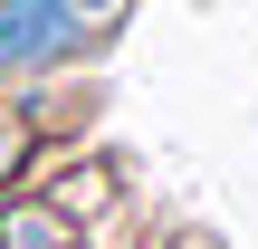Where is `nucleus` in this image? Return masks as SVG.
Returning <instances> with one entry per match:
<instances>
[{
  "mask_svg": "<svg viewBox=\"0 0 258 249\" xmlns=\"http://www.w3.org/2000/svg\"><path fill=\"white\" fill-rule=\"evenodd\" d=\"M86 58V29L67 19V0H0V77H48Z\"/></svg>",
  "mask_w": 258,
  "mask_h": 249,
  "instance_id": "obj_1",
  "label": "nucleus"
},
{
  "mask_svg": "<svg viewBox=\"0 0 258 249\" xmlns=\"http://www.w3.org/2000/svg\"><path fill=\"white\" fill-rule=\"evenodd\" d=\"M105 192H115V173H105V163H77V173H48V202H57V211H67L77 230H86V221L105 211Z\"/></svg>",
  "mask_w": 258,
  "mask_h": 249,
  "instance_id": "obj_2",
  "label": "nucleus"
},
{
  "mask_svg": "<svg viewBox=\"0 0 258 249\" xmlns=\"http://www.w3.org/2000/svg\"><path fill=\"white\" fill-rule=\"evenodd\" d=\"M124 10H134V0H67V19L86 29V48H96V38H115V29H124Z\"/></svg>",
  "mask_w": 258,
  "mask_h": 249,
  "instance_id": "obj_3",
  "label": "nucleus"
},
{
  "mask_svg": "<svg viewBox=\"0 0 258 249\" xmlns=\"http://www.w3.org/2000/svg\"><path fill=\"white\" fill-rule=\"evenodd\" d=\"M19 163H29V115H0V192L19 182Z\"/></svg>",
  "mask_w": 258,
  "mask_h": 249,
  "instance_id": "obj_4",
  "label": "nucleus"
}]
</instances>
